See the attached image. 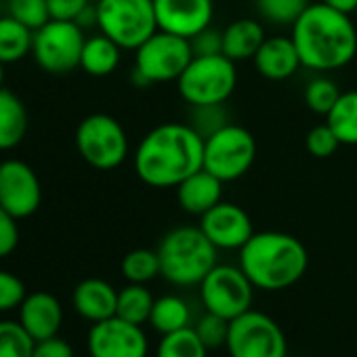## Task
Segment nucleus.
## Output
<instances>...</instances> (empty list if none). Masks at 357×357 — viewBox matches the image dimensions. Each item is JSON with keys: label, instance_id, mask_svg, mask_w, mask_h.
Listing matches in <instances>:
<instances>
[{"label": "nucleus", "instance_id": "nucleus-24", "mask_svg": "<svg viewBox=\"0 0 357 357\" xmlns=\"http://www.w3.org/2000/svg\"><path fill=\"white\" fill-rule=\"evenodd\" d=\"M149 324L158 334H170L176 330L190 328L192 309L181 296L164 294V296L155 298L151 315H149Z\"/></svg>", "mask_w": 357, "mask_h": 357}, {"label": "nucleus", "instance_id": "nucleus-18", "mask_svg": "<svg viewBox=\"0 0 357 357\" xmlns=\"http://www.w3.org/2000/svg\"><path fill=\"white\" fill-rule=\"evenodd\" d=\"M72 303L80 317L89 319L91 324H97L116 315L118 290L105 280L89 278L74 288Z\"/></svg>", "mask_w": 357, "mask_h": 357}, {"label": "nucleus", "instance_id": "nucleus-26", "mask_svg": "<svg viewBox=\"0 0 357 357\" xmlns=\"http://www.w3.org/2000/svg\"><path fill=\"white\" fill-rule=\"evenodd\" d=\"M340 145H357V91L340 93L338 101L326 116Z\"/></svg>", "mask_w": 357, "mask_h": 357}, {"label": "nucleus", "instance_id": "nucleus-38", "mask_svg": "<svg viewBox=\"0 0 357 357\" xmlns=\"http://www.w3.org/2000/svg\"><path fill=\"white\" fill-rule=\"evenodd\" d=\"M20 244V227L17 219L0 206V259L9 257Z\"/></svg>", "mask_w": 357, "mask_h": 357}, {"label": "nucleus", "instance_id": "nucleus-22", "mask_svg": "<svg viewBox=\"0 0 357 357\" xmlns=\"http://www.w3.org/2000/svg\"><path fill=\"white\" fill-rule=\"evenodd\" d=\"M28 109L9 89H0V151L17 147L28 132Z\"/></svg>", "mask_w": 357, "mask_h": 357}, {"label": "nucleus", "instance_id": "nucleus-34", "mask_svg": "<svg viewBox=\"0 0 357 357\" xmlns=\"http://www.w3.org/2000/svg\"><path fill=\"white\" fill-rule=\"evenodd\" d=\"M338 97H340V91L336 86V82L330 80V78H324V76L311 80L307 84V89H305V103L315 114L328 116V112L334 107Z\"/></svg>", "mask_w": 357, "mask_h": 357}, {"label": "nucleus", "instance_id": "nucleus-14", "mask_svg": "<svg viewBox=\"0 0 357 357\" xmlns=\"http://www.w3.org/2000/svg\"><path fill=\"white\" fill-rule=\"evenodd\" d=\"M91 357H147V336L139 324L118 315L93 324L86 336Z\"/></svg>", "mask_w": 357, "mask_h": 357}, {"label": "nucleus", "instance_id": "nucleus-4", "mask_svg": "<svg viewBox=\"0 0 357 357\" xmlns=\"http://www.w3.org/2000/svg\"><path fill=\"white\" fill-rule=\"evenodd\" d=\"M160 275L174 286H200L217 265V246L200 227L170 229L160 246Z\"/></svg>", "mask_w": 357, "mask_h": 357}, {"label": "nucleus", "instance_id": "nucleus-36", "mask_svg": "<svg viewBox=\"0 0 357 357\" xmlns=\"http://www.w3.org/2000/svg\"><path fill=\"white\" fill-rule=\"evenodd\" d=\"M338 145H340V141H338V137L334 135V130L328 124H319V126L311 128L309 135H307V149L315 158L334 155Z\"/></svg>", "mask_w": 357, "mask_h": 357}, {"label": "nucleus", "instance_id": "nucleus-42", "mask_svg": "<svg viewBox=\"0 0 357 357\" xmlns=\"http://www.w3.org/2000/svg\"><path fill=\"white\" fill-rule=\"evenodd\" d=\"M321 3L347 15H351L353 11L357 13V0H321Z\"/></svg>", "mask_w": 357, "mask_h": 357}, {"label": "nucleus", "instance_id": "nucleus-25", "mask_svg": "<svg viewBox=\"0 0 357 357\" xmlns=\"http://www.w3.org/2000/svg\"><path fill=\"white\" fill-rule=\"evenodd\" d=\"M34 32L13 20L11 15L0 17V61L15 63L32 53Z\"/></svg>", "mask_w": 357, "mask_h": 357}, {"label": "nucleus", "instance_id": "nucleus-10", "mask_svg": "<svg viewBox=\"0 0 357 357\" xmlns=\"http://www.w3.org/2000/svg\"><path fill=\"white\" fill-rule=\"evenodd\" d=\"M229 357H288L284 330L267 313L250 309L229 321Z\"/></svg>", "mask_w": 357, "mask_h": 357}, {"label": "nucleus", "instance_id": "nucleus-17", "mask_svg": "<svg viewBox=\"0 0 357 357\" xmlns=\"http://www.w3.org/2000/svg\"><path fill=\"white\" fill-rule=\"evenodd\" d=\"M20 324L30 332L34 340L57 336L63 324L61 303L51 292L26 294L24 303L20 305Z\"/></svg>", "mask_w": 357, "mask_h": 357}, {"label": "nucleus", "instance_id": "nucleus-30", "mask_svg": "<svg viewBox=\"0 0 357 357\" xmlns=\"http://www.w3.org/2000/svg\"><path fill=\"white\" fill-rule=\"evenodd\" d=\"M36 340L20 321H0V357H32Z\"/></svg>", "mask_w": 357, "mask_h": 357}, {"label": "nucleus", "instance_id": "nucleus-20", "mask_svg": "<svg viewBox=\"0 0 357 357\" xmlns=\"http://www.w3.org/2000/svg\"><path fill=\"white\" fill-rule=\"evenodd\" d=\"M252 59L259 74L265 76L267 80H286L294 76L296 70L303 66L292 38L286 36L265 38V43Z\"/></svg>", "mask_w": 357, "mask_h": 357}, {"label": "nucleus", "instance_id": "nucleus-27", "mask_svg": "<svg viewBox=\"0 0 357 357\" xmlns=\"http://www.w3.org/2000/svg\"><path fill=\"white\" fill-rule=\"evenodd\" d=\"M153 303H155V298L145 284H128L118 292L116 315L126 321L143 326L145 321H149Z\"/></svg>", "mask_w": 357, "mask_h": 357}, {"label": "nucleus", "instance_id": "nucleus-35", "mask_svg": "<svg viewBox=\"0 0 357 357\" xmlns=\"http://www.w3.org/2000/svg\"><path fill=\"white\" fill-rule=\"evenodd\" d=\"M227 122V112L223 107V103L217 105H194V128L198 130V135L202 139L211 137L213 132H217L219 128H223Z\"/></svg>", "mask_w": 357, "mask_h": 357}, {"label": "nucleus", "instance_id": "nucleus-2", "mask_svg": "<svg viewBox=\"0 0 357 357\" xmlns=\"http://www.w3.org/2000/svg\"><path fill=\"white\" fill-rule=\"evenodd\" d=\"M292 43L301 63L315 72L344 68L357 55V30L347 13L324 3L309 5L292 24Z\"/></svg>", "mask_w": 357, "mask_h": 357}, {"label": "nucleus", "instance_id": "nucleus-7", "mask_svg": "<svg viewBox=\"0 0 357 357\" xmlns=\"http://www.w3.org/2000/svg\"><path fill=\"white\" fill-rule=\"evenodd\" d=\"M97 26L120 49H139L158 32L153 0H99Z\"/></svg>", "mask_w": 357, "mask_h": 357}, {"label": "nucleus", "instance_id": "nucleus-23", "mask_svg": "<svg viewBox=\"0 0 357 357\" xmlns=\"http://www.w3.org/2000/svg\"><path fill=\"white\" fill-rule=\"evenodd\" d=\"M120 47L105 34H97L84 40L80 68L91 76H109L120 63Z\"/></svg>", "mask_w": 357, "mask_h": 357}, {"label": "nucleus", "instance_id": "nucleus-33", "mask_svg": "<svg viewBox=\"0 0 357 357\" xmlns=\"http://www.w3.org/2000/svg\"><path fill=\"white\" fill-rule=\"evenodd\" d=\"M194 332L198 334V338L202 340V344L208 351H217L221 347H227V336H229V319L215 315L211 311H206L196 326H192Z\"/></svg>", "mask_w": 357, "mask_h": 357}, {"label": "nucleus", "instance_id": "nucleus-16", "mask_svg": "<svg viewBox=\"0 0 357 357\" xmlns=\"http://www.w3.org/2000/svg\"><path fill=\"white\" fill-rule=\"evenodd\" d=\"M200 229L217 246V250H240L255 234L248 213L238 204L223 200L202 215Z\"/></svg>", "mask_w": 357, "mask_h": 357}, {"label": "nucleus", "instance_id": "nucleus-9", "mask_svg": "<svg viewBox=\"0 0 357 357\" xmlns=\"http://www.w3.org/2000/svg\"><path fill=\"white\" fill-rule=\"evenodd\" d=\"M76 147L93 168L112 170L126 160L128 137L114 116L91 114L76 128Z\"/></svg>", "mask_w": 357, "mask_h": 357}, {"label": "nucleus", "instance_id": "nucleus-5", "mask_svg": "<svg viewBox=\"0 0 357 357\" xmlns=\"http://www.w3.org/2000/svg\"><path fill=\"white\" fill-rule=\"evenodd\" d=\"M192 59L194 51L188 38L158 30L135 49L132 78L143 86L178 80Z\"/></svg>", "mask_w": 357, "mask_h": 357}, {"label": "nucleus", "instance_id": "nucleus-6", "mask_svg": "<svg viewBox=\"0 0 357 357\" xmlns=\"http://www.w3.org/2000/svg\"><path fill=\"white\" fill-rule=\"evenodd\" d=\"M238 82L236 61L221 55H202L190 61L178 76L176 89L190 105H217L225 103Z\"/></svg>", "mask_w": 357, "mask_h": 357}, {"label": "nucleus", "instance_id": "nucleus-44", "mask_svg": "<svg viewBox=\"0 0 357 357\" xmlns=\"http://www.w3.org/2000/svg\"><path fill=\"white\" fill-rule=\"evenodd\" d=\"M3 11H5V3L0 0V17H3Z\"/></svg>", "mask_w": 357, "mask_h": 357}, {"label": "nucleus", "instance_id": "nucleus-11", "mask_svg": "<svg viewBox=\"0 0 357 357\" xmlns=\"http://www.w3.org/2000/svg\"><path fill=\"white\" fill-rule=\"evenodd\" d=\"M84 34L78 22L51 20L34 32L32 55L49 74H68L80 68Z\"/></svg>", "mask_w": 357, "mask_h": 357}, {"label": "nucleus", "instance_id": "nucleus-29", "mask_svg": "<svg viewBox=\"0 0 357 357\" xmlns=\"http://www.w3.org/2000/svg\"><path fill=\"white\" fill-rule=\"evenodd\" d=\"M122 275L128 280V284H149L153 278L160 275L158 250H149V248L130 250L122 259Z\"/></svg>", "mask_w": 357, "mask_h": 357}, {"label": "nucleus", "instance_id": "nucleus-12", "mask_svg": "<svg viewBox=\"0 0 357 357\" xmlns=\"http://www.w3.org/2000/svg\"><path fill=\"white\" fill-rule=\"evenodd\" d=\"M255 286L242 267L215 265L200 284V298L206 311L225 319H236L252 309Z\"/></svg>", "mask_w": 357, "mask_h": 357}, {"label": "nucleus", "instance_id": "nucleus-19", "mask_svg": "<svg viewBox=\"0 0 357 357\" xmlns=\"http://www.w3.org/2000/svg\"><path fill=\"white\" fill-rule=\"evenodd\" d=\"M221 196H223V181L206 168L196 170L183 183L176 185L178 206L190 215L202 217L204 213H208L221 202Z\"/></svg>", "mask_w": 357, "mask_h": 357}, {"label": "nucleus", "instance_id": "nucleus-28", "mask_svg": "<svg viewBox=\"0 0 357 357\" xmlns=\"http://www.w3.org/2000/svg\"><path fill=\"white\" fill-rule=\"evenodd\" d=\"M155 357H208V349L190 326L170 334H162Z\"/></svg>", "mask_w": 357, "mask_h": 357}, {"label": "nucleus", "instance_id": "nucleus-37", "mask_svg": "<svg viewBox=\"0 0 357 357\" xmlns=\"http://www.w3.org/2000/svg\"><path fill=\"white\" fill-rule=\"evenodd\" d=\"M26 286L24 282L9 271L0 269V311H11L20 307L26 298Z\"/></svg>", "mask_w": 357, "mask_h": 357}, {"label": "nucleus", "instance_id": "nucleus-15", "mask_svg": "<svg viewBox=\"0 0 357 357\" xmlns=\"http://www.w3.org/2000/svg\"><path fill=\"white\" fill-rule=\"evenodd\" d=\"M158 30L194 38L213 22V0H153Z\"/></svg>", "mask_w": 357, "mask_h": 357}, {"label": "nucleus", "instance_id": "nucleus-40", "mask_svg": "<svg viewBox=\"0 0 357 357\" xmlns=\"http://www.w3.org/2000/svg\"><path fill=\"white\" fill-rule=\"evenodd\" d=\"M91 7L89 0H49L51 20L78 22V17Z\"/></svg>", "mask_w": 357, "mask_h": 357}, {"label": "nucleus", "instance_id": "nucleus-3", "mask_svg": "<svg viewBox=\"0 0 357 357\" xmlns=\"http://www.w3.org/2000/svg\"><path fill=\"white\" fill-rule=\"evenodd\" d=\"M240 267L259 290H286L309 267L305 244L284 231H259L240 248Z\"/></svg>", "mask_w": 357, "mask_h": 357}, {"label": "nucleus", "instance_id": "nucleus-32", "mask_svg": "<svg viewBox=\"0 0 357 357\" xmlns=\"http://www.w3.org/2000/svg\"><path fill=\"white\" fill-rule=\"evenodd\" d=\"M7 15L36 32L51 22L49 0H7Z\"/></svg>", "mask_w": 357, "mask_h": 357}, {"label": "nucleus", "instance_id": "nucleus-31", "mask_svg": "<svg viewBox=\"0 0 357 357\" xmlns=\"http://www.w3.org/2000/svg\"><path fill=\"white\" fill-rule=\"evenodd\" d=\"M309 5V0H257L259 15L275 26H292Z\"/></svg>", "mask_w": 357, "mask_h": 357}, {"label": "nucleus", "instance_id": "nucleus-21", "mask_svg": "<svg viewBox=\"0 0 357 357\" xmlns=\"http://www.w3.org/2000/svg\"><path fill=\"white\" fill-rule=\"evenodd\" d=\"M265 43V30L257 20H238L223 30V55L231 61L252 59Z\"/></svg>", "mask_w": 357, "mask_h": 357}, {"label": "nucleus", "instance_id": "nucleus-39", "mask_svg": "<svg viewBox=\"0 0 357 357\" xmlns=\"http://www.w3.org/2000/svg\"><path fill=\"white\" fill-rule=\"evenodd\" d=\"M192 51L196 57L202 55H221L223 53V32L215 30L213 26H208L206 30L198 32L194 38H190Z\"/></svg>", "mask_w": 357, "mask_h": 357}, {"label": "nucleus", "instance_id": "nucleus-13", "mask_svg": "<svg viewBox=\"0 0 357 357\" xmlns=\"http://www.w3.org/2000/svg\"><path fill=\"white\" fill-rule=\"evenodd\" d=\"M40 202L43 188L34 168L17 158L0 162V206L20 221L32 217Z\"/></svg>", "mask_w": 357, "mask_h": 357}, {"label": "nucleus", "instance_id": "nucleus-1", "mask_svg": "<svg viewBox=\"0 0 357 357\" xmlns=\"http://www.w3.org/2000/svg\"><path fill=\"white\" fill-rule=\"evenodd\" d=\"M204 168V139L192 124L168 122L149 130L135 153L137 176L149 188L166 190Z\"/></svg>", "mask_w": 357, "mask_h": 357}, {"label": "nucleus", "instance_id": "nucleus-41", "mask_svg": "<svg viewBox=\"0 0 357 357\" xmlns=\"http://www.w3.org/2000/svg\"><path fill=\"white\" fill-rule=\"evenodd\" d=\"M32 357H74V349L68 340L59 336H51V338L36 340Z\"/></svg>", "mask_w": 357, "mask_h": 357}, {"label": "nucleus", "instance_id": "nucleus-8", "mask_svg": "<svg viewBox=\"0 0 357 357\" xmlns=\"http://www.w3.org/2000/svg\"><path fill=\"white\" fill-rule=\"evenodd\" d=\"M257 158V141L250 130L225 124L204 139V168L223 183L244 176Z\"/></svg>", "mask_w": 357, "mask_h": 357}, {"label": "nucleus", "instance_id": "nucleus-43", "mask_svg": "<svg viewBox=\"0 0 357 357\" xmlns=\"http://www.w3.org/2000/svg\"><path fill=\"white\" fill-rule=\"evenodd\" d=\"M3 84H5V63L0 61V89H5Z\"/></svg>", "mask_w": 357, "mask_h": 357}]
</instances>
